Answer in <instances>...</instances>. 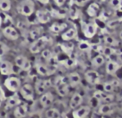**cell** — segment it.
<instances>
[{
	"mask_svg": "<svg viewBox=\"0 0 122 118\" xmlns=\"http://www.w3.org/2000/svg\"><path fill=\"white\" fill-rule=\"evenodd\" d=\"M2 23H3V19H2V16L0 15V27L2 25Z\"/></svg>",
	"mask_w": 122,
	"mask_h": 118,
	"instance_id": "cell-42",
	"label": "cell"
},
{
	"mask_svg": "<svg viewBox=\"0 0 122 118\" xmlns=\"http://www.w3.org/2000/svg\"><path fill=\"white\" fill-rule=\"evenodd\" d=\"M20 94L24 99L26 101H34V90L30 84H24L19 89Z\"/></svg>",
	"mask_w": 122,
	"mask_h": 118,
	"instance_id": "cell-7",
	"label": "cell"
},
{
	"mask_svg": "<svg viewBox=\"0 0 122 118\" xmlns=\"http://www.w3.org/2000/svg\"><path fill=\"white\" fill-rule=\"evenodd\" d=\"M120 68V64H118V62L115 60H110L106 63V72L110 75L115 74L117 70Z\"/></svg>",
	"mask_w": 122,
	"mask_h": 118,
	"instance_id": "cell-23",
	"label": "cell"
},
{
	"mask_svg": "<svg viewBox=\"0 0 122 118\" xmlns=\"http://www.w3.org/2000/svg\"><path fill=\"white\" fill-rule=\"evenodd\" d=\"M83 103V96L80 94V93L76 92L72 96L71 99L70 101V107L71 109L75 110L76 108H78L79 106H81V104Z\"/></svg>",
	"mask_w": 122,
	"mask_h": 118,
	"instance_id": "cell-19",
	"label": "cell"
},
{
	"mask_svg": "<svg viewBox=\"0 0 122 118\" xmlns=\"http://www.w3.org/2000/svg\"><path fill=\"white\" fill-rule=\"evenodd\" d=\"M99 11H100V6H99V4H96V3H92L87 8L86 12L90 17L94 18L95 16H97Z\"/></svg>",
	"mask_w": 122,
	"mask_h": 118,
	"instance_id": "cell-25",
	"label": "cell"
},
{
	"mask_svg": "<svg viewBox=\"0 0 122 118\" xmlns=\"http://www.w3.org/2000/svg\"><path fill=\"white\" fill-rule=\"evenodd\" d=\"M67 27H68V25L65 23H54V24H53L49 27V30L52 33L58 34V33H60L62 31H64Z\"/></svg>",
	"mask_w": 122,
	"mask_h": 118,
	"instance_id": "cell-24",
	"label": "cell"
},
{
	"mask_svg": "<svg viewBox=\"0 0 122 118\" xmlns=\"http://www.w3.org/2000/svg\"><path fill=\"white\" fill-rule=\"evenodd\" d=\"M37 1L43 4H48L49 3V0H37Z\"/></svg>",
	"mask_w": 122,
	"mask_h": 118,
	"instance_id": "cell-41",
	"label": "cell"
},
{
	"mask_svg": "<svg viewBox=\"0 0 122 118\" xmlns=\"http://www.w3.org/2000/svg\"><path fill=\"white\" fill-rule=\"evenodd\" d=\"M15 64L24 71H28L31 69V62L24 55H19L15 58Z\"/></svg>",
	"mask_w": 122,
	"mask_h": 118,
	"instance_id": "cell-12",
	"label": "cell"
},
{
	"mask_svg": "<svg viewBox=\"0 0 122 118\" xmlns=\"http://www.w3.org/2000/svg\"><path fill=\"white\" fill-rule=\"evenodd\" d=\"M41 55H42V57L44 58V59H46V60H49V59H51V58L54 56V54H53L52 51L49 50V49H44L42 50V53H41Z\"/></svg>",
	"mask_w": 122,
	"mask_h": 118,
	"instance_id": "cell-35",
	"label": "cell"
},
{
	"mask_svg": "<svg viewBox=\"0 0 122 118\" xmlns=\"http://www.w3.org/2000/svg\"><path fill=\"white\" fill-rule=\"evenodd\" d=\"M53 86V83L51 80H38L35 82V91L37 94L42 95L44 93L47 92V91Z\"/></svg>",
	"mask_w": 122,
	"mask_h": 118,
	"instance_id": "cell-5",
	"label": "cell"
},
{
	"mask_svg": "<svg viewBox=\"0 0 122 118\" xmlns=\"http://www.w3.org/2000/svg\"><path fill=\"white\" fill-rule=\"evenodd\" d=\"M104 40H105V44H108L109 46H111V47H115V46H118L119 44V41L111 35L105 36Z\"/></svg>",
	"mask_w": 122,
	"mask_h": 118,
	"instance_id": "cell-32",
	"label": "cell"
},
{
	"mask_svg": "<svg viewBox=\"0 0 122 118\" xmlns=\"http://www.w3.org/2000/svg\"><path fill=\"white\" fill-rule=\"evenodd\" d=\"M66 2V0H54V3L58 7H61L65 4V3Z\"/></svg>",
	"mask_w": 122,
	"mask_h": 118,
	"instance_id": "cell-40",
	"label": "cell"
},
{
	"mask_svg": "<svg viewBox=\"0 0 122 118\" xmlns=\"http://www.w3.org/2000/svg\"><path fill=\"white\" fill-rule=\"evenodd\" d=\"M115 118H119V117H115Z\"/></svg>",
	"mask_w": 122,
	"mask_h": 118,
	"instance_id": "cell-46",
	"label": "cell"
},
{
	"mask_svg": "<svg viewBox=\"0 0 122 118\" xmlns=\"http://www.w3.org/2000/svg\"><path fill=\"white\" fill-rule=\"evenodd\" d=\"M0 9L4 12H9L11 9L10 0H0Z\"/></svg>",
	"mask_w": 122,
	"mask_h": 118,
	"instance_id": "cell-33",
	"label": "cell"
},
{
	"mask_svg": "<svg viewBox=\"0 0 122 118\" xmlns=\"http://www.w3.org/2000/svg\"><path fill=\"white\" fill-rule=\"evenodd\" d=\"M46 118H61L59 111L56 108H49L45 112Z\"/></svg>",
	"mask_w": 122,
	"mask_h": 118,
	"instance_id": "cell-29",
	"label": "cell"
},
{
	"mask_svg": "<svg viewBox=\"0 0 122 118\" xmlns=\"http://www.w3.org/2000/svg\"><path fill=\"white\" fill-rule=\"evenodd\" d=\"M105 63V58L102 54H98L91 59V64L95 67H100Z\"/></svg>",
	"mask_w": 122,
	"mask_h": 118,
	"instance_id": "cell-28",
	"label": "cell"
},
{
	"mask_svg": "<svg viewBox=\"0 0 122 118\" xmlns=\"http://www.w3.org/2000/svg\"><path fill=\"white\" fill-rule=\"evenodd\" d=\"M100 54H102V55H104L105 57L110 58V59H112L113 57H115L117 55L116 50L111 46H103Z\"/></svg>",
	"mask_w": 122,
	"mask_h": 118,
	"instance_id": "cell-22",
	"label": "cell"
},
{
	"mask_svg": "<svg viewBox=\"0 0 122 118\" xmlns=\"http://www.w3.org/2000/svg\"><path fill=\"white\" fill-rule=\"evenodd\" d=\"M28 113V106L26 104H19L14 109V115L16 118H24Z\"/></svg>",
	"mask_w": 122,
	"mask_h": 118,
	"instance_id": "cell-20",
	"label": "cell"
},
{
	"mask_svg": "<svg viewBox=\"0 0 122 118\" xmlns=\"http://www.w3.org/2000/svg\"><path fill=\"white\" fill-rule=\"evenodd\" d=\"M9 50V48L8 47V45L6 44L3 42H0V57L4 56V54H6Z\"/></svg>",
	"mask_w": 122,
	"mask_h": 118,
	"instance_id": "cell-36",
	"label": "cell"
},
{
	"mask_svg": "<svg viewBox=\"0 0 122 118\" xmlns=\"http://www.w3.org/2000/svg\"><path fill=\"white\" fill-rule=\"evenodd\" d=\"M90 106H81L76 108L72 112L73 118H86L90 113Z\"/></svg>",
	"mask_w": 122,
	"mask_h": 118,
	"instance_id": "cell-11",
	"label": "cell"
},
{
	"mask_svg": "<svg viewBox=\"0 0 122 118\" xmlns=\"http://www.w3.org/2000/svg\"><path fill=\"white\" fill-rule=\"evenodd\" d=\"M19 104H21V100L19 99V97L17 95H14L12 96L7 100V103H6V106L9 108L12 107H16L17 106H19Z\"/></svg>",
	"mask_w": 122,
	"mask_h": 118,
	"instance_id": "cell-27",
	"label": "cell"
},
{
	"mask_svg": "<svg viewBox=\"0 0 122 118\" xmlns=\"http://www.w3.org/2000/svg\"><path fill=\"white\" fill-rule=\"evenodd\" d=\"M90 1V0H75V4L77 6H84Z\"/></svg>",
	"mask_w": 122,
	"mask_h": 118,
	"instance_id": "cell-39",
	"label": "cell"
},
{
	"mask_svg": "<svg viewBox=\"0 0 122 118\" xmlns=\"http://www.w3.org/2000/svg\"><path fill=\"white\" fill-rule=\"evenodd\" d=\"M0 73L3 75H11L14 74V66L9 61H2L0 63Z\"/></svg>",
	"mask_w": 122,
	"mask_h": 118,
	"instance_id": "cell-17",
	"label": "cell"
},
{
	"mask_svg": "<svg viewBox=\"0 0 122 118\" xmlns=\"http://www.w3.org/2000/svg\"><path fill=\"white\" fill-rule=\"evenodd\" d=\"M36 18L37 20L40 24H47L51 19V13H49L47 10H38L36 12Z\"/></svg>",
	"mask_w": 122,
	"mask_h": 118,
	"instance_id": "cell-15",
	"label": "cell"
},
{
	"mask_svg": "<svg viewBox=\"0 0 122 118\" xmlns=\"http://www.w3.org/2000/svg\"><path fill=\"white\" fill-rule=\"evenodd\" d=\"M93 97L99 102H105V103H111L115 99V96L112 94H107L105 91H96L94 92Z\"/></svg>",
	"mask_w": 122,
	"mask_h": 118,
	"instance_id": "cell-9",
	"label": "cell"
},
{
	"mask_svg": "<svg viewBox=\"0 0 122 118\" xmlns=\"http://www.w3.org/2000/svg\"><path fill=\"white\" fill-rule=\"evenodd\" d=\"M85 78L86 80V81L90 85H97L99 84L100 80V76L97 71L93 70H87L85 73Z\"/></svg>",
	"mask_w": 122,
	"mask_h": 118,
	"instance_id": "cell-10",
	"label": "cell"
},
{
	"mask_svg": "<svg viewBox=\"0 0 122 118\" xmlns=\"http://www.w3.org/2000/svg\"><path fill=\"white\" fill-rule=\"evenodd\" d=\"M36 70L38 74H39L42 76H49L53 75L56 71V68L50 65H46L42 63H38L35 64Z\"/></svg>",
	"mask_w": 122,
	"mask_h": 118,
	"instance_id": "cell-8",
	"label": "cell"
},
{
	"mask_svg": "<svg viewBox=\"0 0 122 118\" xmlns=\"http://www.w3.org/2000/svg\"><path fill=\"white\" fill-rule=\"evenodd\" d=\"M54 95L51 92H49V91H47V92L41 95L40 99H39V102H40L41 106L44 108L50 107L53 105V103H54Z\"/></svg>",
	"mask_w": 122,
	"mask_h": 118,
	"instance_id": "cell-13",
	"label": "cell"
},
{
	"mask_svg": "<svg viewBox=\"0 0 122 118\" xmlns=\"http://www.w3.org/2000/svg\"><path fill=\"white\" fill-rule=\"evenodd\" d=\"M102 2H105V1H106V0H101Z\"/></svg>",
	"mask_w": 122,
	"mask_h": 118,
	"instance_id": "cell-45",
	"label": "cell"
},
{
	"mask_svg": "<svg viewBox=\"0 0 122 118\" xmlns=\"http://www.w3.org/2000/svg\"><path fill=\"white\" fill-rule=\"evenodd\" d=\"M66 42H68V41H66ZM61 49H62V50H63V52L65 54H66L67 55L70 56L74 50V44L71 42L62 44H61Z\"/></svg>",
	"mask_w": 122,
	"mask_h": 118,
	"instance_id": "cell-31",
	"label": "cell"
},
{
	"mask_svg": "<svg viewBox=\"0 0 122 118\" xmlns=\"http://www.w3.org/2000/svg\"><path fill=\"white\" fill-rule=\"evenodd\" d=\"M2 102H3V98L1 97V96H0V106H1V105H2Z\"/></svg>",
	"mask_w": 122,
	"mask_h": 118,
	"instance_id": "cell-43",
	"label": "cell"
},
{
	"mask_svg": "<svg viewBox=\"0 0 122 118\" xmlns=\"http://www.w3.org/2000/svg\"><path fill=\"white\" fill-rule=\"evenodd\" d=\"M77 36V29L75 28H70L68 30L61 34V38L65 41H70L75 39Z\"/></svg>",
	"mask_w": 122,
	"mask_h": 118,
	"instance_id": "cell-21",
	"label": "cell"
},
{
	"mask_svg": "<svg viewBox=\"0 0 122 118\" xmlns=\"http://www.w3.org/2000/svg\"><path fill=\"white\" fill-rule=\"evenodd\" d=\"M110 4L111 6V8H113L115 9H118L120 8H121L122 0H110Z\"/></svg>",
	"mask_w": 122,
	"mask_h": 118,
	"instance_id": "cell-37",
	"label": "cell"
},
{
	"mask_svg": "<svg viewBox=\"0 0 122 118\" xmlns=\"http://www.w3.org/2000/svg\"><path fill=\"white\" fill-rule=\"evenodd\" d=\"M62 64H63L65 66H66L67 68H70V67H72V66L75 65V59H71V58H67V59H64Z\"/></svg>",
	"mask_w": 122,
	"mask_h": 118,
	"instance_id": "cell-38",
	"label": "cell"
},
{
	"mask_svg": "<svg viewBox=\"0 0 122 118\" xmlns=\"http://www.w3.org/2000/svg\"><path fill=\"white\" fill-rule=\"evenodd\" d=\"M34 3L33 0H23L18 6V11L22 15L29 17L34 12Z\"/></svg>",
	"mask_w": 122,
	"mask_h": 118,
	"instance_id": "cell-3",
	"label": "cell"
},
{
	"mask_svg": "<svg viewBox=\"0 0 122 118\" xmlns=\"http://www.w3.org/2000/svg\"><path fill=\"white\" fill-rule=\"evenodd\" d=\"M117 106L112 103H105L99 107V113L101 115H111L116 110Z\"/></svg>",
	"mask_w": 122,
	"mask_h": 118,
	"instance_id": "cell-16",
	"label": "cell"
},
{
	"mask_svg": "<svg viewBox=\"0 0 122 118\" xmlns=\"http://www.w3.org/2000/svg\"><path fill=\"white\" fill-rule=\"evenodd\" d=\"M78 47H79V49L82 51H87L90 49H91V45H90L87 41H83V40L79 43Z\"/></svg>",
	"mask_w": 122,
	"mask_h": 118,
	"instance_id": "cell-34",
	"label": "cell"
},
{
	"mask_svg": "<svg viewBox=\"0 0 122 118\" xmlns=\"http://www.w3.org/2000/svg\"><path fill=\"white\" fill-rule=\"evenodd\" d=\"M55 89L59 96L65 97L70 92V86L68 84V80H67L66 76L62 77V76H58L55 78Z\"/></svg>",
	"mask_w": 122,
	"mask_h": 118,
	"instance_id": "cell-1",
	"label": "cell"
},
{
	"mask_svg": "<svg viewBox=\"0 0 122 118\" xmlns=\"http://www.w3.org/2000/svg\"><path fill=\"white\" fill-rule=\"evenodd\" d=\"M43 29L41 27H37L34 28V29H31L30 32L29 33V36L33 41H34L35 39H39L40 37L41 34H42Z\"/></svg>",
	"mask_w": 122,
	"mask_h": 118,
	"instance_id": "cell-30",
	"label": "cell"
},
{
	"mask_svg": "<svg viewBox=\"0 0 122 118\" xmlns=\"http://www.w3.org/2000/svg\"><path fill=\"white\" fill-rule=\"evenodd\" d=\"M82 32L84 35L88 39H91L97 32V25L95 23H84L82 24Z\"/></svg>",
	"mask_w": 122,
	"mask_h": 118,
	"instance_id": "cell-6",
	"label": "cell"
},
{
	"mask_svg": "<svg viewBox=\"0 0 122 118\" xmlns=\"http://www.w3.org/2000/svg\"><path fill=\"white\" fill-rule=\"evenodd\" d=\"M4 86L11 92H17L21 87V81L18 77L9 76L4 81Z\"/></svg>",
	"mask_w": 122,
	"mask_h": 118,
	"instance_id": "cell-4",
	"label": "cell"
},
{
	"mask_svg": "<svg viewBox=\"0 0 122 118\" xmlns=\"http://www.w3.org/2000/svg\"><path fill=\"white\" fill-rule=\"evenodd\" d=\"M49 37H47V36H40L39 39L33 41L30 47H29V50L33 54H38V53L41 52L43 49H44V48L49 44Z\"/></svg>",
	"mask_w": 122,
	"mask_h": 118,
	"instance_id": "cell-2",
	"label": "cell"
},
{
	"mask_svg": "<svg viewBox=\"0 0 122 118\" xmlns=\"http://www.w3.org/2000/svg\"><path fill=\"white\" fill-rule=\"evenodd\" d=\"M68 84L71 87L77 86L80 82H81V76L78 74L77 72H72L70 75L66 76Z\"/></svg>",
	"mask_w": 122,
	"mask_h": 118,
	"instance_id": "cell-18",
	"label": "cell"
},
{
	"mask_svg": "<svg viewBox=\"0 0 122 118\" xmlns=\"http://www.w3.org/2000/svg\"><path fill=\"white\" fill-rule=\"evenodd\" d=\"M119 86V81L117 80H112L110 82H106L104 84L103 89L105 91V92L106 93H111L113 92V91L115 90V87Z\"/></svg>",
	"mask_w": 122,
	"mask_h": 118,
	"instance_id": "cell-26",
	"label": "cell"
},
{
	"mask_svg": "<svg viewBox=\"0 0 122 118\" xmlns=\"http://www.w3.org/2000/svg\"><path fill=\"white\" fill-rule=\"evenodd\" d=\"M120 39H122V30L120 31Z\"/></svg>",
	"mask_w": 122,
	"mask_h": 118,
	"instance_id": "cell-44",
	"label": "cell"
},
{
	"mask_svg": "<svg viewBox=\"0 0 122 118\" xmlns=\"http://www.w3.org/2000/svg\"><path fill=\"white\" fill-rule=\"evenodd\" d=\"M3 34L7 39H11V40H16L19 39V34L18 31L16 30L15 28L12 27V26H6L4 29H3Z\"/></svg>",
	"mask_w": 122,
	"mask_h": 118,
	"instance_id": "cell-14",
	"label": "cell"
}]
</instances>
